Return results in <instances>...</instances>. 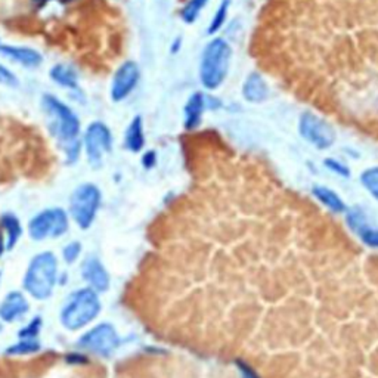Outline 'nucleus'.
Here are the masks:
<instances>
[{
  "label": "nucleus",
  "mask_w": 378,
  "mask_h": 378,
  "mask_svg": "<svg viewBox=\"0 0 378 378\" xmlns=\"http://www.w3.org/2000/svg\"><path fill=\"white\" fill-rule=\"evenodd\" d=\"M0 281H2V272H0Z\"/></svg>",
  "instance_id": "c9c22d12"
},
{
  "label": "nucleus",
  "mask_w": 378,
  "mask_h": 378,
  "mask_svg": "<svg viewBox=\"0 0 378 378\" xmlns=\"http://www.w3.org/2000/svg\"><path fill=\"white\" fill-rule=\"evenodd\" d=\"M41 108L48 117L49 132L57 139L60 148L65 154L67 161L76 163L81 149L79 117L67 104L50 93H46L41 97Z\"/></svg>",
  "instance_id": "f257e3e1"
},
{
  "label": "nucleus",
  "mask_w": 378,
  "mask_h": 378,
  "mask_svg": "<svg viewBox=\"0 0 378 378\" xmlns=\"http://www.w3.org/2000/svg\"><path fill=\"white\" fill-rule=\"evenodd\" d=\"M205 109V93L201 90L191 93L184 107V128L187 132H195L200 128Z\"/></svg>",
  "instance_id": "ddd939ff"
},
{
  "label": "nucleus",
  "mask_w": 378,
  "mask_h": 378,
  "mask_svg": "<svg viewBox=\"0 0 378 378\" xmlns=\"http://www.w3.org/2000/svg\"><path fill=\"white\" fill-rule=\"evenodd\" d=\"M30 311V303L21 291H11L0 302V320L15 322Z\"/></svg>",
  "instance_id": "f8f14e48"
},
{
  "label": "nucleus",
  "mask_w": 378,
  "mask_h": 378,
  "mask_svg": "<svg viewBox=\"0 0 378 378\" xmlns=\"http://www.w3.org/2000/svg\"><path fill=\"white\" fill-rule=\"evenodd\" d=\"M48 2H52V0H33V4H34L37 8H43ZM57 2L68 4V2H73V0H57Z\"/></svg>",
  "instance_id": "72a5a7b5"
},
{
  "label": "nucleus",
  "mask_w": 378,
  "mask_h": 378,
  "mask_svg": "<svg viewBox=\"0 0 378 378\" xmlns=\"http://www.w3.org/2000/svg\"><path fill=\"white\" fill-rule=\"evenodd\" d=\"M102 304L97 292L92 288H80L68 297L60 319L68 331H79L88 327L100 316Z\"/></svg>",
  "instance_id": "20e7f679"
},
{
  "label": "nucleus",
  "mask_w": 378,
  "mask_h": 378,
  "mask_svg": "<svg viewBox=\"0 0 378 378\" xmlns=\"http://www.w3.org/2000/svg\"><path fill=\"white\" fill-rule=\"evenodd\" d=\"M65 362L69 365H85L88 363V358L81 353H68L65 356Z\"/></svg>",
  "instance_id": "2f4dec72"
},
{
  "label": "nucleus",
  "mask_w": 378,
  "mask_h": 378,
  "mask_svg": "<svg viewBox=\"0 0 378 378\" xmlns=\"http://www.w3.org/2000/svg\"><path fill=\"white\" fill-rule=\"evenodd\" d=\"M41 350V343L37 339H20L18 343L9 346L5 350L6 356H24L33 355Z\"/></svg>",
  "instance_id": "aec40b11"
},
{
  "label": "nucleus",
  "mask_w": 378,
  "mask_h": 378,
  "mask_svg": "<svg viewBox=\"0 0 378 378\" xmlns=\"http://www.w3.org/2000/svg\"><path fill=\"white\" fill-rule=\"evenodd\" d=\"M0 332H2V325H0Z\"/></svg>",
  "instance_id": "e433bc0d"
},
{
  "label": "nucleus",
  "mask_w": 378,
  "mask_h": 378,
  "mask_svg": "<svg viewBox=\"0 0 378 378\" xmlns=\"http://www.w3.org/2000/svg\"><path fill=\"white\" fill-rule=\"evenodd\" d=\"M231 5H232V0H222V2L219 4L212 21H210V25L207 27V34L208 36H215L222 30V27L225 25V22H227Z\"/></svg>",
  "instance_id": "412c9836"
},
{
  "label": "nucleus",
  "mask_w": 378,
  "mask_h": 378,
  "mask_svg": "<svg viewBox=\"0 0 378 378\" xmlns=\"http://www.w3.org/2000/svg\"><path fill=\"white\" fill-rule=\"evenodd\" d=\"M68 215L60 207L46 208L29 222V235L34 241L60 238L68 231Z\"/></svg>",
  "instance_id": "0eeeda50"
},
{
  "label": "nucleus",
  "mask_w": 378,
  "mask_h": 378,
  "mask_svg": "<svg viewBox=\"0 0 378 378\" xmlns=\"http://www.w3.org/2000/svg\"><path fill=\"white\" fill-rule=\"evenodd\" d=\"M83 141H85V151L89 164L95 169L101 167L105 154H109L113 149L111 129L102 121H93L88 126Z\"/></svg>",
  "instance_id": "1a4fd4ad"
},
{
  "label": "nucleus",
  "mask_w": 378,
  "mask_h": 378,
  "mask_svg": "<svg viewBox=\"0 0 378 378\" xmlns=\"http://www.w3.org/2000/svg\"><path fill=\"white\" fill-rule=\"evenodd\" d=\"M41 318L40 316H36L32 319L30 324H27L24 328L20 330L18 332V337L20 339H37V335L40 334V330H41Z\"/></svg>",
  "instance_id": "393cba45"
},
{
  "label": "nucleus",
  "mask_w": 378,
  "mask_h": 378,
  "mask_svg": "<svg viewBox=\"0 0 378 378\" xmlns=\"http://www.w3.org/2000/svg\"><path fill=\"white\" fill-rule=\"evenodd\" d=\"M241 95L248 104H262L268 100L269 88L263 74L259 72H251L243 83Z\"/></svg>",
  "instance_id": "4468645a"
},
{
  "label": "nucleus",
  "mask_w": 378,
  "mask_h": 378,
  "mask_svg": "<svg viewBox=\"0 0 378 378\" xmlns=\"http://www.w3.org/2000/svg\"><path fill=\"white\" fill-rule=\"evenodd\" d=\"M208 2L210 0H188L180 9V20L188 25L194 24L200 18L203 9L208 5Z\"/></svg>",
  "instance_id": "4be33fe9"
},
{
  "label": "nucleus",
  "mask_w": 378,
  "mask_h": 378,
  "mask_svg": "<svg viewBox=\"0 0 378 378\" xmlns=\"http://www.w3.org/2000/svg\"><path fill=\"white\" fill-rule=\"evenodd\" d=\"M0 85L12 88V89H17L20 86L18 77L2 64H0Z\"/></svg>",
  "instance_id": "c85d7f7f"
},
{
  "label": "nucleus",
  "mask_w": 378,
  "mask_h": 378,
  "mask_svg": "<svg viewBox=\"0 0 378 378\" xmlns=\"http://www.w3.org/2000/svg\"><path fill=\"white\" fill-rule=\"evenodd\" d=\"M205 108L207 111H216L222 108V101L212 95H205Z\"/></svg>",
  "instance_id": "473e14b6"
},
{
  "label": "nucleus",
  "mask_w": 378,
  "mask_h": 378,
  "mask_svg": "<svg viewBox=\"0 0 378 378\" xmlns=\"http://www.w3.org/2000/svg\"><path fill=\"white\" fill-rule=\"evenodd\" d=\"M324 166L327 167V169L334 173V175H337L340 177H350V169L349 167L342 163L340 160L337 158H332V157H328L324 160Z\"/></svg>",
  "instance_id": "a878e982"
},
{
  "label": "nucleus",
  "mask_w": 378,
  "mask_h": 378,
  "mask_svg": "<svg viewBox=\"0 0 378 378\" xmlns=\"http://www.w3.org/2000/svg\"><path fill=\"white\" fill-rule=\"evenodd\" d=\"M141 163H142V166L145 167L147 170L154 169V167L157 166V152H156V151H152V149L147 151V152L144 154V156H142Z\"/></svg>",
  "instance_id": "c756f323"
},
{
  "label": "nucleus",
  "mask_w": 378,
  "mask_h": 378,
  "mask_svg": "<svg viewBox=\"0 0 378 378\" xmlns=\"http://www.w3.org/2000/svg\"><path fill=\"white\" fill-rule=\"evenodd\" d=\"M102 194L96 185L86 182L79 185L69 197V213L77 227L83 231L89 229L96 219L97 210L101 207Z\"/></svg>",
  "instance_id": "39448f33"
},
{
  "label": "nucleus",
  "mask_w": 378,
  "mask_h": 378,
  "mask_svg": "<svg viewBox=\"0 0 378 378\" xmlns=\"http://www.w3.org/2000/svg\"><path fill=\"white\" fill-rule=\"evenodd\" d=\"M297 130L302 139L315 147L318 151L330 149L337 141V133H335L334 126L322 116L312 113V111H306L299 117Z\"/></svg>",
  "instance_id": "423d86ee"
},
{
  "label": "nucleus",
  "mask_w": 378,
  "mask_h": 378,
  "mask_svg": "<svg viewBox=\"0 0 378 378\" xmlns=\"http://www.w3.org/2000/svg\"><path fill=\"white\" fill-rule=\"evenodd\" d=\"M346 222H347V227L350 228V231L355 232V234H358L362 228H365L368 225L365 213H363L362 210L358 207L347 208Z\"/></svg>",
  "instance_id": "b1692460"
},
{
  "label": "nucleus",
  "mask_w": 378,
  "mask_h": 378,
  "mask_svg": "<svg viewBox=\"0 0 378 378\" xmlns=\"http://www.w3.org/2000/svg\"><path fill=\"white\" fill-rule=\"evenodd\" d=\"M236 368H238V371H240L241 378H260L257 375V372L243 360H236Z\"/></svg>",
  "instance_id": "7c9ffc66"
},
{
  "label": "nucleus",
  "mask_w": 378,
  "mask_h": 378,
  "mask_svg": "<svg viewBox=\"0 0 378 378\" xmlns=\"http://www.w3.org/2000/svg\"><path fill=\"white\" fill-rule=\"evenodd\" d=\"M124 147L130 152H141L145 148L144 120L141 116H135L124 133Z\"/></svg>",
  "instance_id": "a211bd4d"
},
{
  "label": "nucleus",
  "mask_w": 378,
  "mask_h": 378,
  "mask_svg": "<svg viewBox=\"0 0 378 378\" xmlns=\"http://www.w3.org/2000/svg\"><path fill=\"white\" fill-rule=\"evenodd\" d=\"M49 76H50L52 81L57 83L58 86L72 90L74 93V96H79L80 102H85V95H83V92L80 89L79 76H77L74 68L64 65V64H57L50 68Z\"/></svg>",
  "instance_id": "2eb2a0df"
},
{
  "label": "nucleus",
  "mask_w": 378,
  "mask_h": 378,
  "mask_svg": "<svg viewBox=\"0 0 378 378\" xmlns=\"http://www.w3.org/2000/svg\"><path fill=\"white\" fill-rule=\"evenodd\" d=\"M0 227L6 232V250H12L20 241L22 227L20 219L13 213H4L0 216Z\"/></svg>",
  "instance_id": "6ab92c4d"
},
{
  "label": "nucleus",
  "mask_w": 378,
  "mask_h": 378,
  "mask_svg": "<svg viewBox=\"0 0 378 378\" xmlns=\"http://www.w3.org/2000/svg\"><path fill=\"white\" fill-rule=\"evenodd\" d=\"M232 60V48L223 37H213L203 48L200 60V83L205 90H217L225 83Z\"/></svg>",
  "instance_id": "f03ea898"
},
{
  "label": "nucleus",
  "mask_w": 378,
  "mask_h": 378,
  "mask_svg": "<svg viewBox=\"0 0 378 378\" xmlns=\"http://www.w3.org/2000/svg\"><path fill=\"white\" fill-rule=\"evenodd\" d=\"M179 48H180V39H176L175 43H173V48H172V52L176 53L179 50Z\"/></svg>",
  "instance_id": "f704fd0d"
},
{
  "label": "nucleus",
  "mask_w": 378,
  "mask_h": 378,
  "mask_svg": "<svg viewBox=\"0 0 378 378\" xmlns=\"http://www.w3.org/2000/svg\"><path fill=\"white\" fill-rule=\"evenodd\" d=\"M81 255V244L79 241H73V243H69L64 247L62 250V257L65 260V263L68 264H72L74 263Z\"/></svg>",
  "instance_id": "cd10ccee"
},
{
  "label": "nucleus",
  "mask_w": 378,
  "mask_h": 378,
  "mask_svg": "<svg viewBox=\"0 0 378 378\" xmlns=\"http://www.w3.org/2000/svg\"><path fill=\"white\" fill-rule=\"evenodd\" d=\"M358 236L360 238V241L370 248H378V229L367 225L358 232Z\"/></svg>",
  "instance_id": "bb28decb"
},
{
  "label": "nucleus",
  "mask_w": 378,
  "mask_h": 378,
  "mask_svg": "<svg viewBox=\"0 0 378 378\" xmlns=\"http://www.w3.org/2000/svg\"><path fill=\"white\" fill-rule=\"evenodd\" d=\"M141 80V69L135 61L123 62L114 74L113 85H111V100L121 102L128 97Z\"/></svg>",
  "instance_id": "9d476101"
},
{
  "label": "nucleus",
  "mask_w": 378,
  "mask_h": 378,
  "mask_svg": "<svg viewBox=\"0 0 378 378\" xmlns=\"http://www.w3.org/2000/svg\"><path fill=\"white\" fill-rule=\"evenodd\" d=\"M58 279V260L50 251L36 255L22 279L24 290L36 300H46L52 296Z\"/></svg>",
  "instance_id": "7ed1b4c3"
},
{
  "label": "nucleus",
  "mask_w": 378,
  "mask_h": 378,
  "mask_svg": "<svg viewBox=\"0 0 378 378\" xmlns=\"http://www.w3.org/2000/svg\"><path fill=\"white\" fill-rule=\"evenodd\" d=\"M312 195L320 205H324L334 215H342V213L347 212V205L344 204L340 195L328 187L315 185L312 188Z\"/></svg>",
  "instance_id": "f3484780"
},
{
  "label": "nucleus",
  "mask_w": 378,
  "mask_h": 378,
  "mask_svg": "<svg viewBox=\"0 0 378 378\" xmlns=\"http://www.w3.org/2000/svg\"><path fill=\"white\" fill-rule=\"evenodd\" d=\"M77 346L85 352L101 358H109L119 349L120 337L113 325L108 324V322H102V324H97L83 334L77 342Z\"/></svg>",
  "instance_id": "6e6552de"
},
{
  "label": "nucleus",
  "mask_w": 378,
  "mask_h": 378,
  "mask_svg": "<svg viewBox=\"0 0 378 378\" xmlns=\"http://www.w3.org/2000/svg\"><path fill=\"white\" fill-rule=\"evenodd\" d=\"M0 53L5 55L9 60L15 61L27 68L39 67L43 62V57L32 48L27 46H12V45H0Z\"/></svg>",
  "instance_id": "dca6fc26"
},
{
  "label": "nucleus",
  "mask_w": 378,
  "mask_h": 378,
  "mask_svg": "<svg viewBox=\"0 0 378 378\" xmlns=\"http://www.w3.org/2000/svg\"><path fill=\"white\" fill-rule=\"evenodd\" d=\"M359 182L374 200L378 201V166L368 167L359 175Z\"/></svg>",
  "instance_id": "5701e85b"
},
{
  "label": "nucleus",
  "mask_w": 378,
  "mask_h": 378,
  "mask_svg": "<svg viewBox=\"0 0 378 378\" xmlns=\"http://www.w3.org/2000/svg\"><path fill=\"white\" fill-rule=\"evenodd\" d=\"M81 278L89 284V288L96 292H105L109 290V274L102 262L95 256L88 257L81 264Z\"/></svg>",
  "instance_id": "9b49d317"
}]
</instances>
